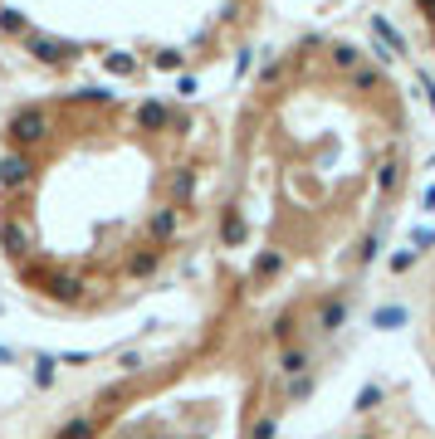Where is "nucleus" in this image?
<instances>
[{"instance_id": "f257e3e1", "label": "nucleus", "mask_w": 435, "mask_h": 439, "mask_svg": "<svg viewBox=\"0 0 435 439\" xmlns=\"http://www.w3.org/2000/svg\"><path fill=\"white\" fill-rule=\"evenodd\" d=\"M416 181L396 74L347 34L269 54L225 122L211 210V293L323 351L362 293Z\"/></svg>"}, {"instance_id": "f03ea898", "label": "nucleus", "mask_w": 435, "mask_h": 439, "mask_svg": "<svg viewBox=\"0 0 435 439\" xmlns=\"http://www.w3.org/2000/svg\"><path fill=\"white\" fill-rule=\"evenodd\" d=\"M225 156L216 108L64 83L0 117V273L49 318H112L211 239Z\"/></svg>"}, {"instance_id": "7ed1b4c3", "label": "nucleus", "mask_w": 435, "mask_h": 439, "mask_svg": "<svg viewBox=\"0 0 435 439\" xmlns=\"http://www.w3.org/2000/svg\"><path fill=\"white\" fill-rule=\"evenodd\" d=\"M313 366L318 351L211 293L176 346L98 386L49 439H279Z\"/></svg>"}, {"instance_id": "20e7f679", "label": "nucleus", "mask_w": 435, "mask_h": 439, "mask_svg": "<svg viewBox=\"0 0 435 439\" xmlns=\"http://www.w3.org/2000/svg\"><path fill=\"white\" fill-rule=\"evenodd\" d=\"M269 0H0V44L59 79L147 88L245 54Z\"/></svg>"}, {"instance_id": "39448f33", "label": "nucleus", "mask_w": 435, "mask_h": 439, "mask_svg": "<svg viewBox=\"0 0 435 439\" xmlns=\"http://www.w3.org/2000/svg\"><path fill=\"white\" fill-rule=\"evenodd\" d=\"M406 10H411V34H416L421 64L435 79V0H406Z\"/></svg>"}, {"instance_id": "423d86ee", "label": "nucleus", "mask_w": 435, "mask_h": 439, "mask_svg": "<svg viewBox=\"0 0 435 439\" xmlns=\"http://www.w3.org/2000/svg\"><path fill=\"white\" fill-rule=\"evenodd\" d=\"M421 337H426V356L435 371V259H431V278H426V298H421Z\"/></svg>"}]
</instances>
